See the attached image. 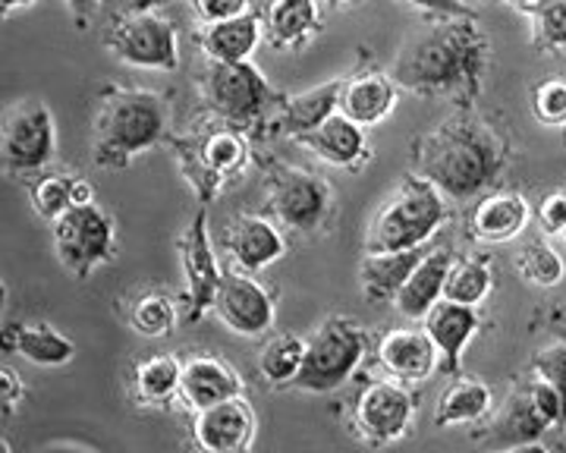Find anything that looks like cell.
<instances>
[{
	"label": "cell",
	"instance_id": "484cf974",
	"mask_svg": "<svg viewBox=\"0 0 566 453\" xmlns=\"http://www.w3.org/2000/svg\"><path fill=\"white\" fill-rule=\"evenodd\" d=\"M3 350L20 356L39 369H61L73 362L76 344L44 322H25V325H7L3 328Z\"/></svg>",
	"mask_w": 566,
	"mask_h": 453
},
{
	"label": "cell",
	"instance_id": "4fadbf2b",
	"mask_svg": "<svg viewBox=\"0 0 566 453\" xmlns=\"http://www.w3.org/2000/svg\"><path fill=\"white\" fill-rule=\"evenodd\" d=\"M180 265L186 277V303L189 322H202L208 312H214V299L221 289L223 271L218 262V252L211 243V230H208V211H199L180 236Z\"/></svg>",
	"mask_w": 566,
	"mask_h": 453
},
{
	"label": "cell",
	"instance_id": "7a4b0ae2",
	"mask_svg": "<svg viewBox=\"0 0 566 453\" xmlns=\"http://www.w3.org/2000/svg\"><path fill=\"white\" fill-rule=\"evenodd\" d=\"M506 143L501 133L460 104L450 117L416 143V173L438 186L450 202H472L504 173Z\"/></svg>",
	"mask_w": 566,
	"mask_h": 453
},
{
	"label": "cell",
	"instance_id": "6da1fadb",
	"mask_svg": "<svg viewBox=\"0 0 566 453\" xmlns=\"http://www.w3.org/2000/svg\"><path fill=\"white\" fill-rule=\"evenodd\" d=\"M491 44L475 17H441L400 51L390 66L394 83L424 98L479 95L485 83Z\"/></svg>",
	"mask_w": 566,
	"mask_h": 453
},
{
	"label": "cell",
	"instance_id": "8992f818",
	"mask_svg": "<svg viewBox=\"0 0 566 453\" xmlns=\"http://www.w3.org/2000/svg\"><path fill=\"white\" fill-rule=\"evenodd\" d=\"M202 102L221 124L252 129L277 110L283 95L262 76L252 61L218 63L208 61L202 73Z\"/></svg>",
	"mask_w": 566,
	"mask_h": 453
},
{
	"label": "cell",
	"instance_id": "e0dca14e",
	"mask_svg": "<svg viewBox=\"0 0 566 453\" xmlns=\"http://www.w3.org/2000/svg\"><path fill=\"white\" fill-rule=\"evenodd\" d=\"M528 218H532V208H528L526 196L497 189V192H485L475 199V206L469 208L465 224L479 243L497 246V243L516 240L528 227Z\"/></svg>",
	"mask_w": 566,
	"mask_h": 453
},
{
	"label": "cell",
	"instance_id": "b9f144b4",
	"mask_svg": "<svg viewBox=\"0 0 566 453\" xmlns=\"http://www.w3.org/2000/svg\"><path fill=\"white\" fill-rule=\"evenodd\" d=\"M403 3L422 10L434 20H441V17H475V7H465L460 0H403Z\"/></svg>",
	"mask_w": 566,
	"mask_h": 453
},
{
	"label": "cell",
	"instance_id": "7bdbcfd3",
	"mask_svg": "<svg viewBox=\"0 0 566 453\" xmlns=\"http://www.w3.org/2000/svg\"><path fill=\"white\" fill-rule=\"evenodd\" d=\"M0 403H3V415L17 410V403H22V381L10 369L0 371Z\"/></svg>",
	"mask_w": 566,
	"mask_h": 453
},
{
	"label": "cell",
	"instance_id": "c3c4849f",
	"mask_svg": "<svg viewBox=\"0 0 566 453\" xmlns=\"http://www.w3.org/2000/svg\"><path fill=\"white\" fill-rule=\"evenodd\" d=\"M155 3H158V0H136L133 7H136V10H151Z\"/></svg>",
	"mask_w": 566,
	"mask_h": 453
},
{
	"label": "cell",
	"instance_id": "f907efd6",
	"mask_svg": "<svg viewBox=\"0 0 566 453\" xmlns=\"http://www.w3.org/2000/svg\"><path fill=\"white\" fill-rule=\"evenodd\" d=\"M460 3H465V7H479V3H488V0H460Z\"/></svg>",
	"mask_w": 566,
	"mask_h": 453
},
{
	"label": "cell",
	"instance_id": "5bb4252c",
	"mask_svg": "<svg viewBox=\"0 0 566 453\" xmlns=\"http://www.w3.org/2000/svg\"><path fill=\"white\" fill-rule=\"evenodd\" d=\"M416 403L403 384L394 381H368L353 403V429L363 434V441L381 447L406 438L412 429Z\"/></svg>",
	"mask_w": 566,
	"mask_h": 453
},
{
	"label": "cell",
	"instance_id": "83f0119b",
	"mask_svg": "<svg viewBox=\"0 0 566 453\" xmlns=\"http://www.w3.org/2000/svg\"><path fill=\"white\" fill-rule=\"evenodd\" d=\"M264 39V20L259 13H243L233 20L208 22L199 32L205 57L218 63H240L252 61Z\"/></svg>",
	"mask_w": 566,
	"mask_h": 453
},
{
	"label": "cell",
	"instance_id": "cb8c5ba5",
	"mask_svg": "<svg viewBox=\"0 0 566 453\" xmlns=\"http://www.w3.org/2000/svg\"><path fill=\"white\" fill-rule=\"evenodd\" d=\"M237 393H245L243 378L218 356H192L182 362L180 403L186 410L199 412Z\"/></svg>",
	"mask_w": 566,
	"mask_h": 453
},
{
	"label": "cell",
	"instance_id": "8d00e7d4",
	"mask_svg": "<svg viewBox=\"0 0 566 453\" xmlns=\"http://www.w3.org/2000/svg\"><path fill=\"white\" fill-rule=\"evenodd\" d=\"M532 17V32H535V48L564 54L566 51V0H538L528 10Z\"/></svg>",
	"mask_w": 566,
	"mask_h": 453
},
{
	"label": "cell",
	"instance_id": "5b68a950",
	"mask_svg": "<svg viewBox=\"0 0 566 453\" xmlns=\"http://www.w3.org/2000/svg\"><path fill=\"white\" fill-rule=\"evenodd\" d=\"M551 432H566L564 407L551 384L528 371V378H520L513 384L501 410L491 415L485 432L475 441L485 451H526L545 447Z\"/></svg>",
	"mask_w": 566,
	"mask_h": 453
},
{
	"label": "cell",
	"instance_id": "f546056e",
	"mask_svg": "<svg viewBox=\"0 0 566 453\" xmlns=\"http://www.w3.org/2000/svg\"><path fill=\"white\" fill-rule=\"evenodd\" d=\"M494 407V391L488 388L482 378H463L457 375V381H450L438 403H434V425L438 429H453V425H475L479 419H485Z\"/></svg>",
	"mask_w": 566,
	"mask_h": 453
},
{
	"label": "cell",
	"instance_id": "816d5d0a",
	"mask_svg": "<svg viewBox=\"0 0 566 453\" xmlns=\"http://www.w3.org/2000/svg\"><path fill=\"white\" fill-rule=\"evenodd\" d=\"M564 240H566V233H564Z\"/></svg>",
	"mask_w": 566,
	"mask_h": 453
},
{
	"label": "cell",
	"instance_id": "f6af8a7d",
	"mask_svg": "<svg viewBox=\"0 0 566 453\" xmlns=\"http://www.w3.org/2000/svg\"><path fill=\"white\" fill-rule=\"evenodd\" d=\"M545 325H547V330H551V337H557V340H564L566 344V309L564 306H557V309L547 312Z\"/></svg>",
	"mask_w": 566,
	"mask_h": 453
},
{
	"label": "cell",
	"instance_id": "4316f807",
	"mask_svg": "<svg viewBox=\"0 0 566 453\" xmlns=\"http://www.w3.org/2000/svg\"><path fill=\"white\" fill-rule=\"evenodd\" d=\"M340 85L344 80H327L324 85H315L308 92H300V95H290L277 104L274 110V133L281 136H303L308 129L322 126L327 117L337 114V104H340Z\"/></svg>",
	"mask_w": 566,
	"mask_h": 453
},
{
	"label": "cell",
	"instance_id": "f35d334b",
	"mask_svg": "<svg viewBox=\"0 0 566 453\" xmlns=\"http://www.w3.org/2000/svg\"><path fill=\"white\" fill-rule=\"evenodd\" d=\"M532 375H538L545 384H551V391L557 393L560 407H564V419H566V344L564 340H551L545 344L542 350H535L532 356V366H528Z\"/></svg>",
	"mask_w": 566,
	"mask_h": 453
},
{
	"label": "cell",
	"instance_id": "44dd1931",
	"mask_svg": "<svg viewBox=\"0 0 566 453\" xmlns=\"http://www.w3.org/2000/svg\"><path fill=\"white\" fill-rule=\"evenodd\" d=\"M223 246L230 252L233 265L249 274L271 268L274 262H281L286 243H283L281 227L268 221L262 214H243L233 224L227 227Z\"/></svg>",
	"mask_w": 566,
	"mask_h": 453
},
{
	"label": "cell",
	"instance_id": "ab89813d",
	"mask_svg": "<svg viewBox=\"0 0 566 453\" xmlns=\"http://www.w3.org/2000/svg\"><path fill=\"white\" fill-rule=\"evenodd\" d=\"M538 227L545 236H564L566 233V189H557V192H547L545 199L538 202Z\"/></svg>",
	"mask_w": 566,
	"mask_h": 453
},
{
	"label": "cell",
	"instance_id": "bcb514c9",
	"mask_svg": "<svg viewBox=\"0 0 566 453\" xmlns=\"http://www.w3.org/2000/svg\"><path fill=\"white\" fill-rule=\"evenodd\" d=\"M39 0H0V10H3V17H13V13H22V10H29V7H35Z\"/></svg>",
	"mask_w": 566,
	"mask_h": 453
},
{
	"label": "cell",
	"instance_id": "836d02e7",
	"mask_svg": "<svg viewBox=\"0 0 566 453\" xmlns=\"http://www.w3.org/2000/svg\"><path fill=\"white\" fill-rule=\"evenodd\" d=\"M76 173H57V170H41L29 180V199L41 221L54 224L61 214L76 206Z\"/></svg>",
	"mask_w": 566,
	"mask_h": 453
},
{
	"label": "cell",
	"instance_id": "7402d4cb",
	"mask_svg": "<svg viewBox=\"0 0 566 453\" xmlns=\"http://www.w3.org/2000/svg\"><path fill=\"white\" fill-rule=\"evenodd\" d=\"M397 102H400V85L394 83V76L378 73V70H365V73L344 80L337 110L349 117L353 124L368 129V126L385 124L394 114Z\"/></svg>",
	"mask_w": 566,
	"mask_h": 453
},
{
	"label": "cell",
	"instance_id": "4dcf8cb0",
	"mask_svg": "<svg viewBox=\"0 0 566 453\" xmlns=\"http://www.w3.org/2000/svg\"><path fill=\"white\" fill-rule=\"evenodd\" d=\"M182 359L174 352H158L142 359L133 371V391L142 407H167L170 400H180Z\"/></svg>",
	"mask_w": 566,
	"mask_h": 453
},
{
	"label": "cell",
	"instance_id": "3957f363",
	"mask_svg": "<svg viewBox=\"0 0 566 453\" xmlns=\"http://www.w3.org/2000/svg\"><path fill=\"white\" fill-rule=\"evenodd\" d=\"M170 104L151 88L107 85L92 117V158L104 170L133 165L142 151L167 143Z\"/></svg>",
	"mask_w": 566,
	"mask_h": 453
},
{
	"label": "cell",
	"instance_id": "ba28073f",
	"mask_svg": "<svg viewBox=\"0 0 566 453\" xmlns=\"http://www.w3.org/2000/svg\"><path fill=\"white\" fill-rule=\"evenodd\" d=\"M57 151V129L51 107L39 98H20L3 110L0 161L13 180H32L48 170Z\"/></svg>",
	"mask_w": 566,
	"mask_h": 453
},
{
	"label": "cell",
	"instance_id": "2e32d148",
	"mask_svg": "<svg viewBox=\"0 0 566 453\" xmlns=\"http://www.w3.org/2000/svg\"><path fill=\"white\" fill-rule=\"evenodd\" d=\"M259 419L245 393L227 397L205 410L192 412V441L205 453H240L252 447Z\"/></svg>",
	"mask_w": 566,
	"mask_h": 453
},
{
	"label": "cell",
	"instance_id": "681fc988",
	"mask_svg": "<svg viewBox=\"0 0 566 453\" xmlns=\"http://www.w3.org/2000/svg\"><path fill=\"white\" fill-rule=\"evenodd\" d=\"M324 7H344V3H359V0H322Z\"/></svg>",
	"mask_w": 566,
	"mask_h": 453
},
{
	"label": "cell",
	"instance_id": "d4e9b609",
	"mask_svg": "<svg viewBox=\"0 0 566 453\" xmlns=\"http://www.w3.org/2000/svg\"><path fill=\"white\" fill-rule=\"evenodd\" d=\"M262 20L264 39L277 51H300L324 29L318 0H271Z\"/></svg>",
	"mask_w": 566,
	"mask_h": 453
},
{
	"label": "cell",
	"instance_id": "74e56055",
	"mask_svg": "<svg viewBox=\"0 0 566 453\" xmlns=\"http://www.w3.org/2000/svg\"><path fill=\"white\" fill-rule=\"evenodd\" d=\"M532 114L542 126L566 129V76H547L532 88Z\"/></svg>",
	"mask_w": 566,
	"mask_h": 453
},
{
	"label": "cell",
	"instance_id": "ee69618b",
	"mask_svg": "<svg viewBox=\"0 0 566 453\" xmlns=\"http://www.w3.org/2000/svg\"><path fill=\"white\" fill-rule=\"evenodd\" d=\"M66 7H70V17L76 20L80 29L88 25V20L98 13V7H102V0H66Z\"/></svg>",
	"mask_w": 566,
	"mask_h": 453
},
{
	"label": "cell",
	"instance_id": "e575fe53",
	"mask_svg": "<svg viewBox=\"0 0 566 453\" xmlns=\"http://www.w3.org/2000/svg\"><path fill=\"white\" fill-rule=\"evenodd\" d=\"M516 271H520V277L526 284H532V287L554 289L564 284L566 262L564 255L551 246L547 240H528L516 252Z\"/></svg>",
	"mask_w": 566,
	"mask_h": 453
},
{
	"label": "cell",
	"instance_id": "30bf717a",
	"mask_svg": "<svg viewBox=\"0 0 566 453\" xmlns=\"http://www.w3.org/2000/svg\"><path fill=\"white\" fill-rule=\"evenodd\" d=\"M177 155L180 165L189 177L192 189L202 196V202H211L214 192L221 189L227 180L240 177L249 165V139L245 129L240 126H211L196 139H180Z\"/></svg>",
	"mask_w": 566,
	"mask_h": 453
},
{
	"label": "cell",
	"instance_id": "7c38bea8",
	"mask_svg": "<svg viewBox=\"0 0 566 453\" xmlns=\"http://www.w3.org/2000/svg\"><path fill=\"white\" fill-rule=\"evenodd\" d=\"M268 206L277 224L293 233H315L327 224L334 192L327 180L303 167H277L268 183Z\"/></svg>",
	"mask_w": 566,
	"mask_h": 453
},
{
	"label": "cell",
	"instance_id": "8fae6325",
	"mask_svg": "<svg viewBox=\"0 0 566 453\" xmlns=\"http://www.w3.org/2000/svg\"><path fill=\"white\" fill-rule=\"evenodd\" d=\"M107 51L126 66L174 73L180 66V35L177 25L155 10H129L114 20L104 35Z\"/></svg>",
	"mask_w": 566,
	"mask_h": 453
},
{
	"label": "cell",
	"instance_id": "7dc6e473",
	"mask_svg": "<svg viewBox=\"0 0 566 453\" xmlns=\"http://www.w3.org/2000/svg\"><path fill=\"white\" fill-rule=\"evenodd\" d=\"M506 3H513V7H520V10H528V7L538 3V0H506Z\"/></svg>",
	"mask_w": 566,
	"mask_h": 453
},
{
	"label": "cell",
	"instance_id": "60d3db41",
	"mask_svg": "<svg viewBox=\"0 0 566 453\" xmlns=\"http://www.w3.org/2000/svg\"><path fill=\"white\" fill-rule=\"evenodd\" d=\"M192 10L202 25L208 22L233 20V17H243L252 13V0H192Z\"/></svg>",
	"mask_w": 566,
	"mask_h": 453
},
{
	"label": "cell",
	"instance_id": "ffe728a7",
	"mask_svg": "<svg viewBox=\"0 0 566 453\" xmlns=\"http://www.w3.org/2000/svg\"><path fill=\"white\" fill-rule=\"evenodd\" d=\"M378 362L397 381H428L441 369V352L424 328H394L378 344Z\"/></svg>",
	"mask_w": 566,
	"mask_h": 453
},
{
	"label": "cell",
	"instance_id": "d6986e66",
	"mask_svg": "<svg viewBox=\"0 0 566 453\" xmlns=\"http://www.w3.org/2000/svg\"><path fill=\"white\" fill-rule=\"evenodd\" d=\"M479 325H482L479 309L453 303V299H438L422 318V328L428 330V337L434 340V347L441 352V371H447L450 378L460 375L463 352L469 340L479 334Z\"/></svg>",
	"mask_w": 566,
	"mask_h": 453
},
{
	"label": "cell",
	"instance_id": "d6a6232c",
	"mask_svg": "<svg viewBox=\"0 0 566 453\" xmlns=\"http://www.w3.org/2000/svg\"><path fill=\"white\" fill-rule=\"evenodd\" d=\"M305 340L296 334H277L271 337L259 352V375L271 388H286L296 381V375L303 369Z\"/></svg>",
	"mask_w": 566,
	"mask_h": 453
},
{
	"label": "cell",
	"instance_id": "1f68e13d",
	"mask_svg": "<svg viewBox=\"0 0 566 453\" xmlns=\"http://www.w3.org/2000/svg\"><path fill=\"white\" fill-rule=\"evenodd\" d=\"M494 289V274L491 265L482 255H465V259H453V265L447 271L444 299L463 303V306H482Z\"/></svg>",
	"mask_w": 566,
	"mask_h": 453
},
{
	"label": "cell",
	"instance_id": "9c48e42d",
	"mask_svg": "<svg viewBox=\"0 0 566 453\" xmlns=\"http://www.w3.org/2000/svg\"><path fill=\"white\" fill-rule=\"evenodd\" d=\"M51 240L63 271L76 281L92 277L117 255V224L98 202L73 206L51 224Z\"/></svg>",
	"mask_w": 566,
	"mask_h": 453
},
{
	"label": "cell",
	"instance_id": "ac0fdd59",
	"mask_svg": "<svg viewBox=\"0 0 566 453\" xmlns=\"http://www.w3.org/2000/svg\"><path fill=\"white\" fill-rule=\"evenodd\" d=\"M293 143L308 148L315 158H322L324 165L346 167V170H359L371 158V145H368V136H365V126L353 124L340 110L334 117H327L322 126L296 136Z\"/></svg>",
	"mask_w": 566,
	"mask_h": 453
},
{
	"label": "cell",
	"instance_id": "d590c367",
	"mask_svg": "<svg viewBox=\"0 0 566 453\" xmlns=\"http://www.w3.org/2000/svg\"><path fill=\"white\" fill-rule=\"evenodd\" d=\"M129 325L139 337L148 340H161L167 334H174L177 328V303L174 296H167L161 289L142 293L139 299L129 309Z\"/></svg>",
	"mask_w": 566,
	"mask_h": 453
},
{
	"label": "cell",
	"instance_id": "f1b7e54d",
	"mask_svg": "<svg viewBox=\"0 0 566 453\" xmlns=\"http://www.w3.org/2000/svg\"><path fill=\"white\" fill-rule=\"evenodd\" d=\"M428 252L424 246L403 249V252H365L363 265H359V287L368 303H394V296L400 293L406 277L416 271Z\"/></svg>",
	"mask_w": 566,
	"mask_h": 453
},
{
	"label": "cell",
	"instance_id": "52a82bcc",
	"mask_svg": "<svg viewBox=\"0 0 566 453\" xmlns=\"http://www.w3.org/2000/svg\"><path fill=\"white\" fill-rule=\"evenodd\" d=\"M368 350V337L359 322L331 315L305 337L303 369L296 375L293 388L305 393H331L344 388L356 375Z\"/></svg>",
	"mask_w": 566,
	"mask_h": 453
},
{
	"label": "cell",
	"instance_id": "277c9868",
	"mask_svg": "<svg viewBox=\"0 0 566 453\" xmlns=\"http://www.w3.org/2000/svg\"><path fill=\"white\" fill-rule=\"evenodd\" d=\"M444 192L422 173H406L368 227L365 252H403L428 246V240L450 221Z\"/></svg>",
	"mask_w": 566,
	"mask_h": 453
},
{
	"label": "cell",
	"instance_id": "9a60e30c",
	"mask_svg": "<svg viewBox=\"0 0 566 453\" xmlns=\"http://www.w3.org/2000/svg\"><path fill=\"white\" fill-rule=\"evenodd\" d=\"M214 315L227 328L240 337H262L274 328V296L262 281L249 271H230L223 274L218 299H214Z\"/></svg>",
	"mask_w": 566,
	"mask_h": 453
},
{
	"label": "cell",
	"instance_id": "603a6c76",
	"mask_svg": "<svg viewBox=\"0 0 566 453\" xmlns=\"http://www.w3.org/2000/svg\"><path fill=\"white\" fill-rule=\"evenodd\" d=\"M453 265V252L450 246H434L422 255V262L416 265V271L406 277V284L400 293L394 296V309L403 315L406 322H422L428 309L444 299L447 271Z\"/></svg>",
	"mask_w": 566,
	"mask_h": 453
}]
</instances>
